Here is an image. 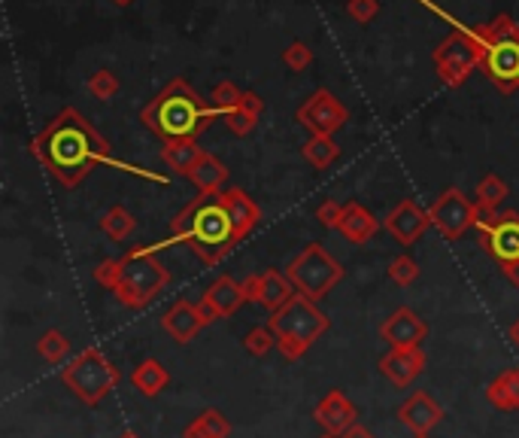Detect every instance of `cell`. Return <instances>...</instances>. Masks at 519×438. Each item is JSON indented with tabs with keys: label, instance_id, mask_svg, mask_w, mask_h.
<instances>
[{
	"label": "cell",
	"instance_id": "6da1fadb",
	"mask_svg": "<svg viewBox=\"0 0 519 438\" xmlns=\"http://www.w3.org/2000/svg\"><path fill=\"white\" fill-rule=\"evenodd\" d=\"M31 153L37 155V162L67 189L79 186L95 164H113V168L140 173V177L146 173L116 162L110 155V144H107V140L97 135V128L91 126L79 110H73V107H64L55 119H49V126L33 137Z\"/></svg>",
	"mask_w": 519,
	"mask_h": 438
},
{
	"label": "cell",
	"instance_id": "7a4b0ae2",
	"mask_svg": "<svg viewBox=\"0 0 519 438\" xmlns=\"http://www.w3.org/2000/svg\"><path fill=\"white\" fill-rule=\"evenodd\" d=\"M173 244H189L207 266H219V262L234 250L237 235H234V219L228 208H225L222 192L198 195L195 201H189L186 208L173 219ZM171 241H164L167 247ZM158 250V247H153Z\"/></svg>",
	"mask_w": 519,
	"mask_h": 438
},
{
	"label": "cell",
	"instance_id": "3957f363",
	"mask_svg": "<svg viewBox=\"0 0 519 438\" xmlns=\"http://www.w3.org/2000/svg\"><path fill=\"white\" fill-rule=\"evenodd\" d=\"M95 280L100 286L113 289L116 299L128 308H146L171 284V271L158 262L153 247H134L122 259L100 262L95 268Z\"/></svg>",
	"mask_w": 519,
	"mask_h": 438
},
{
	"label": "cell",
	"instance_id": "277c9868",
	"mask_svg": "<svg viewBox=\"0 0 519 438\" xmlns=\"http://www.w3.org/2000/svg\"><path fill=\"white\" fill-rule=\"evenodd\" d=\"M216 110L204 104L186 79H173L153 104L144 107L140 119L153 128L164 144L171 140H198V135L213 122Z\"/></svg>",
	"mask_w": 519,
	"mask_h": 438
},
{
	"label": "cell",
	"instance_id": "5b68a950",
	"mask_svg": "<svg viewBox=\"0 0 519 438\" xmlns=\"http://www.w3.org/2000/svg\"><path fill=\"white\" fill-rule=\"evenodd\" d=\"M271 329L280 338L276 347L283 350V357L301 359L307 353V347L329 329V317L307 295H295L286 308L271 313Z\"/></svg>",
	"mask_w": 519,
	"mask_h": 438
},
{
	"label": "cell",
	"instance_id": "8992f818",
	"mask_svg": "<svg viewBox=\"0 0 519 438\" xmlns=\"http://www.w3.org/2000/svg\"><path fill=\"white\" fill-rule=\"evenodd\" d=\"M489 43H492L489 24H483V28H456L453 34L434 49V68H438V77L453 89L462 86V82L474 73V68H480Z\"/></svg>",
	"mask_w": 519,
	"mask_h": 438
},
{
	"label": "cell",
	"instance_id": "52a82bcc",
	"mask_svg": "<svg viewBox=\"0 0 519 438\" xmlns=\"http://www.w3.org/2000/svg\"><path fill=\"white\" fill-rule=\"evenodd\" d=\"M492 43L480 61V70L496 82L501 92L519 89V28L510 15H498L489 24Z\"/></svg>",
	"mask_w": 519,
	"mask_h": 438
},
{
	"label": "cell",
	"instance_id": "ba28073f",
	"mask_svg": "<svg viewBox=\"0 0 519 438\" xmlns=\"http://www.w3.org/2000/svg\"><path fill=\"white\" fill-rule=\"evenodd\" d=\"M61 377L86 405H97L119 384V371H116V366L97 347H88V350H82L73 362H67Z\"/></svg>",
	"mask_w": 519,
	"mask_h": 438
},
{
	"label": "cell",
	"instance_id": "9c48e42d",
	"mask_svg": "<svg viewBox=\"0 0 519 438\" xmlns=\"http://www.w3.org/2000/svg\"><path fill=\"white\" fill-rule=\"evenodd\" d=\"M286 277L292 280L298 295H307L310 302H320L331 293L334 284L343 280V268L320 244H310L301 250V256L292 259V266L286 268Z\"/></svg>",
	"mask_w": 519,
	"mask_h": 438
},
{
	"label": "cell",
	"instance_id": "30bf717a",
	"mask_svg": "<svg viewBox=\"0 0 519 438\" xmlns=\"http://www.w3.org/2000/svg\"><path fill=\"white\" fill-rule=\"evenodd\" d=\"M483 247L492 253L501 271L519 266V213L516 210H480L474 222Z\"/></svg>",
	"mask_w": 519,
	"mask_h": 438
},
{
	"label": "cell",
	"instance_id": "8fae6325",
	"mask_svg": "<svg viewBox=\"0 0 519 438\" xmlns=\"http://www.w3.org/2000/svg\"><path fill=\"white\" fill-rule=\"evenodd\" d=\"M477 201H468L462 195V189L449 186L447 192L438 195V201L429 208V217H431V226L440 231L443 238H449V241H456V238H462L468 228L477 222Z\"/></svg>",
	"mask_w": 519,
	"mask_h": 438
},
{
	"label": "cell",
	"instance_id": "7c38bea8",
	"mask_svg": "<svg viewBox=\"0 0 519 438\" xmlns=\"http://www.w3.org/2000/svg\"><path fill=\"white\" fill-rule=\"evenodd\" d=\"M347 116H349L347 107H343L329 89H320V92H313L304 104H301L298 122L310 131V135L331 137L334 131H340L347 126Z\"/></svg>",
	"mask_w": 519,
	"mask_h": 438
},
{
	"label": "cell",
	"instance_id": "4fadbf2b",
	"mask_svg": "<svg viewBox=\"0 0 519 438\" xmlns=\"http://www.w3.org/2000/svg\"><path fill=\"white\" fill-rule=\"evenodd\" d=\"M244 293H246V302L262 304V308H267L271 313L286 308V304L298 295L295 286H292V280L286 275H280V271H264V275L246 277Z\"/></svg>",
	"mask_w": 519,
	"mask_h": 438
},
{
	"label": "cell",
	"instance_id": "5bb4252c",
	"mask_svg": "<svg viewBox=\"0 0 519 438\" xmlns=\"http://www.w3.org/2000/svg\"><path fill=\"white\" fill-rule=\"evenodd\" d=\"M380 335L392 350H416L425 335H429V326L422 323V317L410 308H398L386 323L380 326Z\"/></svg>",
	"mask_w": 519,
	"mask_h": 438
},
{
	"label": "cell",
	"instance_id": "9a60e30c",
	"mask_svg": "<svg viewBox=\"0 0 519 438\" xmlns=\"http://www.w3.org/2000/svg\"><path fill=\"white\" fill-rule=\"evenodd\" d=\"M431 226V217H429V210H422L420 204H413V201H401L395 204V210L389 213L386 222H383V228L389 231L392 238H395L398 244H413V241H420V238L425 235V228Z\"/></svg>",
	"mask_w": 519,
	"mask_h": 438
},
{
	"label": "cell",
	"instance_id": "2e32d148",
	"mask_svg": "<svg viewBox=\"0 0 519 438\" xmlns=\"http://www.w3.org/2000/svg\"><path fill=\"white\" fill-rule=\"evenodd\" d=\"M207 323H210V317L204 313V308H200V304H191L186 299L171 304V308L164 311V317H162V329L177 344H189Z\"/></svg>",
	"mask_w": 519,
	"mask_h": 438
},
{
	"label": "cell",
	"instance_id": "e0dca14e",
	"mask_svg": "<svg viewBox=\"0 0 519 438\" xmlns=\"http://www.w3.org/2000/svg\"><path fill=\"white\" fill-rule=\"evenodd\" d=\"M244 304H246L244 284H237V280L228 275L216 280V284L204 293V299H200V308H204V313L210 317V323L213 320L231 317V313H237Z\"/></svg>",
	"mask_w": 519,
	"mask_h": 438
},
{
	"label": "cell",
	"instance_id": "ac0fdd59",
	"mask_svg": "<svg viewBox=\"0 0 519 438\" xmlns=\"http://www.w3.org/2000/svg\"><path fill=\"white\" fill-rule=\"evenodd\" d=\"M313 417H316V424H322L325 429H329V433L343 435L349 426H356L358 411H356V405L349 402L340 390H331V393H325L322 402L313 408Z\"/></svg>",
	"mask_w": 519,
	"mask_h": 438
},
{
	"label": "cell",
	"instance_id": "d6986e66",
	"mask_svg": "<svg viewBox=\"0 0 519 438\" xmlns=\"http://www.w3.org/2000/svg\"><path fill=\"white\" fill-rule=\"evenodd\" d=\"M398 417L413 435H429L431 426H438L443 420V408L431 399L429 393H413L410 399L398 408Z\"/></svg>",
	"mask_w": 519,
	"mask_h": 438
},
{
	"label": "cell",
	"instance_id": "ffe728a7",
	"mask_svg": "<svg viewBox=\"0 0 519 438\" xmlns=\"http://www.w3.org/2000/svg\"><path fill=\"white\" fill-rule=\"evenodd\" d=\"M380 371L395 387H410L425 371V357L420 347H416V350H389L386 357L380 359Z\"/></svg>",
	"mask_w": 519,
	"mask_h": 438
},
{
	"label": "cell",
	"instance_id": "44dd1931",
	"mask_svg": "<svg viewBox=\"0 0 519 438\" xmlns=\"http://www.w3.org/2000/svg\"><path fill=\"white\" fill-rule=\"evenodd\" d=\"M222 198H225V208H228L231 219H234V235H237V244H240L249 231L258 226L262 210L255 208V201L244 192V189H228V192H222Z\"/></svg>",
	"mask_w": 519,
	"mask_h": 438
},
{
	"label": "cell",
	"instance_id": "7402d4cb",
	"mask_svg": "<svg viewBox=\"0 0 519 438\" xmlns=\"http://www.w3.org/2000/svg\"><path fill=\"white\" fill-rule=\"evenodd\" d=\"M338 231L347 238V241L365 244V241H371L376 231H380V222H376L374 213L367 208H362L358 201H349V204H343V219H340Z\"/></svg>",
	"mask_w": 519,
	"mask_h": 438
},
{
	"label": "cell",
	"instance_id": "603a6c76",
	"mask_svg": "<svg viewBox=\"0 0 519 438\" xmlns=\"http://www.w3.org/2000/svg\"><path fill=\"white\" fill-rule=\"evenodd\" d=\"M189 180L195 183V189H198L200 195H210V192H219V189L228 183V168H225V164L216 159V155L204 153L198 159L195 168H191Z\"/></svg>",
	"mask_w": 519,
	"mask_h": 438
},
{
	"label": "cell",
	"instance_id": "cb8c5ba5",
	"mask_svg": "<svg viewBox=\"0 0 519 438\" xmlns=\"http://www.w3.org/2000/svg\"><path fill=\"white\" fill-rule=\"evenodd\" d=\"M204 155V150L198 146V140H171L162 146V162L177 173H191V168L198 164V159Z\"/></svg>",
	"mask_w": 519,
	"mask_h": 438
},
{
	"label": "cell",
	"instance_id": "d4e9b609",
	"mask_svg": "<svg viewBox=\"0 0 519 438\" xmlns=\"http://www.w3.org/2000/svg\"><path fill=\"white\" fill-rule=\"evenodd\" d=\"M489 402L501 411H519V366L501 371L496 381L489 384Z\"/></svg>",
	"mask_w": 519,
	"mask_h": 438
},
{
	"label": "cell",
	"instance_id": "484cf974",
	"mask_svg": "<svg viewBox=\"0 0 519 438\" xmlns=\"http://www.w3.org/2000/svg\"><path fill=\"white\" fill-rule=\"evenodd\" d=\"M167 381H171V375H167V368L162 366L158 359H144L137 368H134V375H131V384L137 387L144 396H158L167 387Z\"/></svg>",
	"mask_w": 519,
	"mask_h": 438
},
{
	"label": "cell",
	"instance_id": "4316f807",
	"mask_svg": "<svg viewBox=\"0 0 519 438\" xmlns=\"http://www.w3.org/2000/svg\"><path fill=\"white\" fill-rule=\"evenodd\" d=\"M258 113H262V98H258L255 92H244V101H240V107H234V110L225 116V122H228V128L234 131V135L244 137L255 128Z\"/></svg>",
	"mask_w": 519,
	"mask_h": 438
},
{
	"label": "cell",
	"instance_id": "83f0119b",
	"mask_svg": "<svg viewBox=\"0 0 519 438\" xmlns=\"http://www.w3.org/2000/svg\"><path fill=\"white\" fill-rule=\"evenodd\" d=\"M231 435V424L228 417L219 415V411H204L195 424H189L186 438H228Z\"/></svg>",
	"mask_w": 519,
	"mask_h": 438
},
{
	"label": "cell",
	"instance_id": "f1b7e54d",
	"mask_svg": "<svg viewBox=\"0 0 519 438\" xmlns=\"http://www.w3.org/2000/svg\"><path fill=\"white\" fill-rule=\"evenodd\" d=\"M340 155V146L334 144V137H322V135H310L304 144V159L313 164L316 171L329 168V164Z\"/></svg>",
	"mask_w": 519,
	"mask_h": 438
},
{
	"label": "cell",
	"instance_id": "f546056e",
	"mask_svg": "<svg viewBox=\"0 0 519 438\" xmlns=\"http://www.w3.org/2000/svg\"><path fill=\"white\" fill-rule=\"evenodd\" d=\"M477 208L480 210H498L501 201L507 198V183L496 173H487V177L477 183Z\"/></svg>",
	"mask_w": 519,
	"mask_h": 438
},
{
	"label": "cell",
	"instance_id": "4dcf8cb0",
	"mask_svg": "<svg viewBox=\"0 0 519 438\" xmlns=\"http://www.w3.org/2000/svg\"><path fill=\"white\" fill-rule=\"evenodd\" d=\"M100 228H104L113 241H125V238H131V231L137 228V219L125 208H110L104 213V219H100Z\"/></svg>",
	"mask_w": 519,
	"mask_h": 438
},
{
	"label": "cell",
	"instance_id": "1f68e13d",
	"mask_svg": "<svg viewBox=\"0 0 519 438\" xmlns=\"http://www.w3.org/2000/svg\"><path fill=\"white\" fill-rule=\"evenodd\" d=\"M280 341V338H276V332L271 329V323L267 326H255V329H249L246 332V338H244V347L249 353H253V357H267V353H271V347Z\"/></svg>",
	"mask_w": 519,
	"mask_h": 438
},
{
	"label": "cell",
	"instance_id": "d6a6232c",
	"mask_svg": "<svg viewBox=\"0 0 519 438\" xmlns=\"http://www.w3.org/2000/svg\"><path fill=\"white\" fill-rule=\"evenodd\" d=\"M37 350L46 362H61L67 357V350H70V341H67L58 329H49V332L37 341Z\"/></svg>",
	"mask_w": 519,
	"mask_h": 438
},
{
	"label": "cell",
	"instance_id": "836d02e7",
	"mask_svg": "<svg viewBox=\"0 0 519 438\" xmlns=\"http://www.w3.org/2000/svg\"><path fill=\"white\" fill-rule=\"evenodd\" d=\"M240 101H244V92H240L234 82H219V86L213 89V95H210V107L222 116H228L234 107H240Z\"/></svg>",
	"mask_w": 519,
	"mask_h": 438
},
{
	"label": "cell",
	"instance_id": "e575fe53",
	"mask_svg": "<svg viewBox=\"0 0 519 438\" xmlns=\"http://www.w3.org/2000/svg\"><path fill=\"white\" fill-rule=\"evenodd\" d=\"M389 277L395 280L398 286H410L416 277H420V266H416V259H410V256H398V259H392V266H389Z\"/></svg>",
	"mask_w": 519,
	"mask_h": 438
},
{
	"label": "cell",
	"instance_id": "d590c367",
	"mask_svg": "<svg viewBox=\"0 0 519 438\" xmlns=\"http://www.w3.org/2000/svg\"><path fill=\"white\" fill-rule=\"evenodd\" d=\"M88 92L100 98V101H110V98L119 92V79H116L110 70H97V73H91V79H88Z\"/></svg>",
	"mask_w": 519,
	"mask_h": 438
},
{
	"label": "cell",
	"instance_id": "8d00e7d4",
	"mask_svg": "<svg viewBox=\"0 0 519 438\" xmlns=\"http://www.w3.org/2000/svg\"><path fill=\"white\" fill-rule=\"evenodd\" d=\"M283 61H286V68L301 73V70L310 68V61H313V52H310L304 43H292L286 52H283Z\"/></svg>",
	"mask_w": 519,
	"mask_h": 438
},
{
	"label": "cell",
	"instance_id": "74e56055",
	"mask_svg": "<svg viewBox=\"0 0 519 438\" xmlns=\"http://www.w3.org/2000/svg\"><path fill=\"white\" fill-rule=\"evenodd\" d=\"M316 219L322 222L325 228H340V219H343V208L334 198H325V201L316 208Z\"/></svg>",
	"mask_w": 519,
	"mask_h": 438
},
{
	"label": "cell",
	"instance_id": "f35d334b",
	"mask_svg": "<svg viewBox=\"0 0 519 438\" xmlns=\"http://www.w3.org/2000/svg\"><path fill=\"white\" fill-rule=\"evenodd\" d=\"M347 13L353 15L358 24H367L376 13H380V4H376V0H349Z\"/></svg>",
	"mask_w": 519,
	"mask_h": 438
},
{
	"label": "cell",
	"instance_id": "ab89813d",
	"mask_svg": "<svg viewBox=\"0 0 519 438\" xmlns=\"http://www.w3.org/2000/svg\"><path fill=\"white\" fill-rule=\"evenodd\" d=\"M340 438H374V433H371V429H365V426L356 424V426H349Z\"/></svg>",
	"mask_w": 519,
	"mask_h": 438
},
{
	"label": "cell",
	"instance_id": "60d3db41",
	"mask_svg": "<svg viewBox=\"0 0 519 438\" xmlns=\"http://www.w3.org/2000/svg\"><path fill=\"white\" fill-rule=\"evenodd\" d=\"M510 341H514V344L519 347V320H516L514 326H510Z\"/></svg>",
	"mask_w": 519,
	"mask_h": 438
},
{
	"label": "cell",
	"instance_id": "b9f144b4",
	"mask_svg": "<svg viewBox=\"0 0 519 438\" xmlns=\"http://www.w3.org/2000/svg\"><path fill=\"white\" fill-rule=\"evenodd\" d=\"M505 275H507L510 280H514L516 286H519V266H516V268H510V271H505Z\"/></svg>",
	"mask_w": 519,
	"mask_h": 438
},
{
	"label": "cell",
	"instance_id": "7bdbcfd3",
	"mask_svg": "<svg viewBox=\"0 0 519 438\" xmlns=\"http://www.w3.org/2000/svg\"><path fill=\"white\" fill-rule=\"evenodd\" d=\"M113 4H119V6H128V4H134V0H113Z\"/></svg>",
	"mask_w": 519,
	"mask_h": 438
},
{
	"label": "cell",
	"instance_id": "ee69618b",
	"mask_svg": "<svg viewBox=\"0 0 519 438\" xmlns=\"http://www.w3.org/2000/svg\"><path fill=\"white\" fill-rule=\"evenodd\" d=\"M122 438H137V435H134V433H125Z\"/></svg>",
	"mask_w": 519,
	"mask_h": 438
},
{
	"label": "cell",
	"instance_id": "f6af8a7d",
	"mask_svg": "<svg viewBox=\"0 0 519 438\" xmlns=\"http://www.w3.org/2000/svg\"><path fill=\"white\" fill-rule=\"evenodd\" d=\"M322 438H340V435H334V433H329V435H322Z\"/></svg>",
	"mask_w": 519,
	"mask_h": 438
},
{
	"label": "cell",
	"instance_id": "bcb514c9",
	"mask_svg": "<svg viewBox=\"0 0 519 438\" xmlns=\"http://www.w3.org/2000/svg\"><path fill=\"white\" fill-rule=\"evenodd\" d=\"M413 438H429V435H413Z\"/></svg>",
	"mask_w": 519,
	"mask_h": 438
}]
</instances>
